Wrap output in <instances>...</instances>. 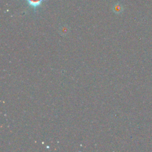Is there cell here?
Returning <instances> with one entry per match:
<instances>
[{
	"label": "cell",
	"instance_id": "obj_1",
	"mask_svg": "<svg viewBox=\"0 0 152 152\" xmlns=\"http://www.w3.org/2000/svg\"><path fill=\"white\" fill-rule=\"evenodd\" d=\"M26 1L27 2L28 4L30 7H31L34 8H36L38 7H39L42 4V2L45 0H26Z\"/></svg>",
	"mask_w": 152,
	"mask_h": 152
},
{
	"label": "cell",
	"instance_id": "obj_2",
	"mask_svg": "<svg viewBox=\"0 0 152 152\" xmlns=\"http://www.w3.org/2000/svg\"><path fill=\"white\" fill-rule=\"evenodd\" d=\"M122 6H121L119 4H117L116 5L114 8H113V10L115 11V12H116V13H119L122 11Z\"/></svg>",
	"mask_w": 152,
	"mask_h": 152
}]
</instances>
